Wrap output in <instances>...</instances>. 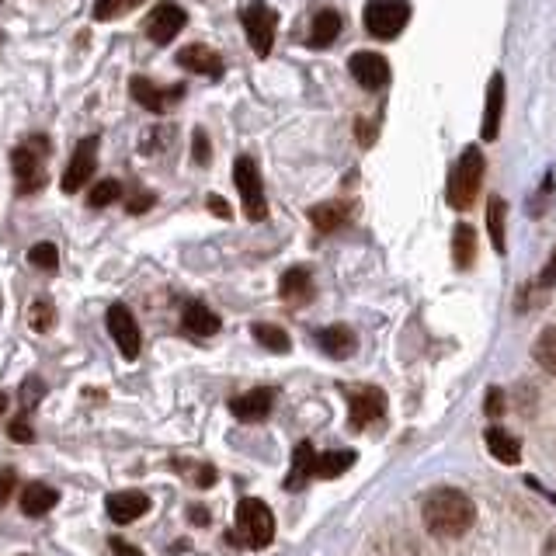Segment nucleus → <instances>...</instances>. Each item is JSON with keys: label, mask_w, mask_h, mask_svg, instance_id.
Returning a JSON list of instances; mask_svg holds the SVG:
<instances>
[{"label": "nucleus", "mask_w": 556, "mask_h": 556, "mask_svg": "<svg viewBox=\"0 0 556 556\" xmlns=\"http://www.w3.org/2000/svg\"><path fill=\"white\" fill-rule=\"evenodd\" d=\"M153 206V195H136L133 202H129V212H146Z\"/></svg>", "instance_id": "37998d69"}, {"label": "nucleus", "mask_w": 556, "mask_h": 556, "mask_svg": "<svg viewBox=\"0 0 556 556\" xmlns=\"http://www.w3.org/2000/svg\"><path fill=\"white\" fill-rule=\"evenodd\" d=\"M313 470H317V452H313L310 442H299L296 452H292V473L285 477V487L299 490L306 480H313Z\"/></svg>", "instance_id": "412c9836"}, {"label": "nucleus", "mask_w": 556, "mask_h": 556, "mask_svg": "<svg viewBox=\"0 0 556 556\" xmlns=\"http://www.w3.org/2000/svg\"><path fill=\"white\" fill-rule=\"evenodd\" d=\"M94 167H98V139L94 136L80 139L77 150H73V157H70V164H67V171H63V192L67 195L80 192V188L91 181Z\"/></svg>", "instance_id": "9b49d317"}, {"label": "nucleus", "mask_w": 556, "mask_h": 556, "mask_svg": "<svg viewBox=\"0 0 556 556\" xmlns=\"http://www.w3.org/2000/svg\"><path fill=\"white\" fill-rule=\"evenodd\" d=\"M105 508H108V518H112V522L129 525L150 511V497H146L143 490H119V494L108 497Z\"/></svg>", "instance_id": "4468645a"}, {"label": "nucleus", "mask_w": 556, "mask_h": 556, "mask_svg": "<svg viewBox=\"0 0 556 556\" xmlns=\"http://www.w3.org/2000/svg\"><path fill=\"white\" fill-rule=\"evenodd\" d=\"M185 25H188L185 7H178L174 0H160V4L153 7L150 14H146V25L143 28H146V35L157 42V46H167V42H171Z\"/></svg>", "instance_id": "6e6552de"}, {"label": "nucleus", "mask_w": 556, "mask_h": 556, "mask_svg": "<svg viewBox=\"0 0 556 556\" xmlns=\"http://www.w3.org/2000/svg\"><path fill=\"white\" fill-rule=\"evenodd\" d=\"M278 296L285 299V303H306V299L313 296V278L306 268H289V272L282 275V282H278Z\"/></svg>", "instance_id": "4be33fe9"}, {"label": "nucleus", "mask_w": 556, "mask_h": 556, "mask_svg": "<svg viewBox=\"0 0 556 556\" xmlns=\"http://www.w3.org/2000/svg\"><path fill=\"white\" fill-rule=\"evenodd\" d=\"M42 397H46V383H42L39 376H28L25 383H21V407H25V411H32V407L39 404Z\"/></svg>", "instance_id": "72a5a7b5"}, {"label": "nucleus", "mask_w": 556, "mask_h": 556, "mask_svg": "<svg viewBox=\"0 0 556 556\" xmlns=\"http://www.w3.org/2000/svg\"><path fill=\"white\" fill-rule=\"evenodd\" d=\"M108 546H112V553H115V556H143L133 543H126V539H112V543H108Z\"/></svg>", "instance_id": "a19ab883"}, {"label": "nucleus", "mask_w": 556, "mask_h": 556, "mask_svg": "<svg viewBox=\"0 0 556 556\" xmlns=\"http://www.w3.org/2000/svg\"><path fill=\"white\" fill-rule=\"evenodd\" d=\"M178 63L185 70H192V73H199V77H223V56L216 53V49H209V46H202V42H195V46H185L178 53Z\"/></svg>", "instance_id": "dca6fc26"}, {"label": "nucleus", "mask_w": 556, "mask_h": 556, "mask_svg": "<svg viewBox=\"0 0 556 556\" xmlns=\"http://www.w3.org/2000/svg\"><path fill=\"white\" fill-rule=\"evenodd\" d=\"M233 181H237L240 202H244V212L251 223H261L268 216V202H265V185H261V171L251 157H237L233 164Z\"/></svg>", "instance_id": "423d86ee"}, {"label": "nucleus", "mask_w": 556, "mask_h": 556, "mask_svg": "<svg viewBox=\"0 0 556 556\" xmlns=\"http://www.w3.org/2000/svg\"><path fill=\"white\" fill-rule=\"evenodd\" d=\"M192 157H195V164H209V136L202 133V129L192 133Z\"/></svg>", "instance_id": "e433bc0d"}, {"label": "nucleus", "mask_w": 556, "mask_h": 556, "mask_svg": "<svg viewBox=\"0 0 556 556\" xmlns=\"http://www.w3.org/2000/svg\"><path fill=\"white\" fill-rule=\"evenodd\" d=\"M188 515H192L195 525H209V511H206V508H192Z\"/></svg>", "instance_id": "a18cd8bd"}, {"label": "nucleus", "mask_w": 556, "mask_h": 556, "mask_svg": "<svg viewBox=\"0 0 556 556\" xmlns=\"http://www.w3.org/2000/svg\"><path fill=\"white\" fill-rule=\"evenodd\" d=\"M365 32L376 39H397L404 25L411 21V4L407 0H372L362 14Z\"/></svg>", "instance_id": "39448f33"}, {"label": "nucleus", "mask_w": 556, "mask_h": 556, "mask_svg": "<svg viewBox=\"0 0 556 556\" xmlns=\"http://www.w3.org/2000/svg\"><path fill=\"white\" fill-rule=\"evenodd\" d=\"M539 289H550V285H556V247H553V254H550V261H546V268H543V275H539Z\"/></svg>", "instance_id": "4c0bfd02"}, {"label": "nucleus", "mask_w": 556, "mask_h": 556, "mask_svg": "<svg viewBox=\"0 0 556 556\" xmlns=\"http://www.w3.org/2000/svg\"><path fill=\"white\" fill-rule=\"evenodd\" d=\"M251 334H254V341H258V345H265L268 351H278V355L292 348L289 334H285L282 327H275V324H254Z\"/></svg>", "instance_id": "c85d7f7f"}, {"label": "nucleus", "mask_w": 556, "mask_h": 556, "mask_svg": "<svg viewBox=\"0 0 556 556\" xmlns=\"http://www.w3.org/2000/svg\"><path fill=\"white\" fill-rule=\"evenodd\" d=\"M14 484H18L14 470H0V504H7V497L14 494Z\"/></svg>", "instance_id": "58836bf2"}, {"label": "nucleus", "mask_w": 556, "mask_h": 556, "mask_svg": "<svg viewBox=\"0 0 556 556\" xmlns=\"http://www.w3.org/2000/svg\"><path fill=\"white\" fill-rule=\"evenodd\" d=\"M129 91H133V98L146 108V112H153V115H164L167 108L178 105V101L185 98V84L157 87L150 77H139V73H136L133 80H129Z\"/></svg>", "instance_id": "1a4fd4ad"}, {"label": "nucleus", "mask_w": 556, "mask_h": 556, "mask_svg": "<svg viewBox=\"0 0 556 556\" xmlns=\"http://www.w3.org/2000/svg\"><path fill=\"white\" fill-rule=\"evenodd\" d=\"M317 345L331 358H348L351 351H355V334H351L345 324H334V327H324V331L317 334Z\"/></svg>", "instance_id": "b1692460"}, {"label": "nucleus", "mask_w": 556, "mask_h": 556, "mask_svg": "<svg viewBox=\"0 0 556 556\" xmlns=\"http://www.w3.org/2000/svg\"><path fill=\"white\" fill-rule=\"evenodd\" d=\"M484 153L480 146H466L463 157L456 160L452 167V178H449V206L452 209H470L473 199H477L480 185H484Z\"/></svg>", "instance_id": "f03ea898"}, {"label": "nucleus", "mask_w": 556, "mask_h": 556, "mask_svg": "<svg viewBox=\"0 0 556 556\" xmlns=\"http://www.w3.org/2000/svg\"><path fill=\"white\" fill-rule=\"evenodd\" d=\"M487 414H494V417H497V414H504V393L497 390V386L487 393Z\"/></svg>", "instance_id": "ea45409f"}, {"label": "nucleus", "mask_w": 556, "mask_h": 556, "mask_svg": "<svg viewBox=\"0 0 556 556\" xmlns=\"http://www.w3.org/2000/svg\"><path fill=\"white\" fill-rule=\"evenodd\" d=\"M504 216H508V206H504V199H490L487 206V230H490V244H494L497 254H504Z\"/></svg>", "instance_id": "cd10ccee"}, {"label": "nucleus", "mask_w": 556, "mask_h": 556, "mask_svg": "<svg viewBox=\"0 0 556 556\" xmlns=\"http://www.w3.org/2000/svg\"><path fill=\"white\" fill-rule=\"evenodd\" d=\"M348 70L365 91H379V87L390 84V63L379 53H355L348 60Z\"/></svg>", "instance_id": "f8f14e48"}, {"label": "nucleus", "mask_w": 556, "mask_h": 556, "mask_svg": "<svg viewBox=\"0 0 556 556\" xmlns=\"http://www.w3.org/2000/svg\"><path fill=\"white\" fill-rule=\"evenodd\" d=\"M119 199H122V185H119V181H112V178L98 181V185L91 188V195H87V202H91L94 209H105V206H112V202H119Z\"/></svg>", "instance_id": "2f4dec72"}, {"label": "nucleus", "mask_w": 556, "mask_h": 556, "mask_svg": "<svg viewBox=\"0 0 556 556\" xmlns=\"http://www.w3.org/2000/svg\"><path fill=\"white\" fill-rule=\"evenodd\" d=\"M209 484H216V470H212V466H202V470H199V487H209Z\"/></svg>", "instance_id": "c03bdc74"}, {"label": "nucleus", "mask_w": 556, "mask_h": 556, "mask_svg": "<svg viewBox=\"0 0 556 556\" xmlns=\"http://www.w3.org/2000/svg\"><path fill=\"white\" fill-rule=\"evenodd\" d=\"M108 334H112V341L119 345V351L129 358V362L139 358L143 338H139V324H136L133 313H129V306H122V303L108 306Z\"/></svg>", "instance_id": "9d476101"}, {"label": "nucleus", "mask_w": 556, "mask_h": 556, "mask_svg": "<svg viewBox=\"0 0 556 556\" xmlns=\"http://www.w3.org/2000/svg\"><path fill=\"white\" fill-rule=\"evenodd\" d=\"M237 532L244 536L247 546H254V550H265V546L275 539V515H272V508H268L265 501H258V497H244V501L237 504Z\"/></svg>", "instance_id": "20e7f679"}, {"label": "nucleus", "mask_w": 556, "mask_h": 556, "mask_svg": "<svg viewBox=\"0 0 556 556\" xmlns=\"http://www.w3.org/2000/svg\"><path fill=\"white\" fill-rule=\"evenodd\" d=\"M473 258H477V233H473V226L459 223L452 233V261H456V268H470Z\"/></svg>", "instance_id": "a878e982"}, {"label": "nucleus", "mask_w": 556, "mask_h": 556, "mask_svg": "<svg viewBox=\"0 0 556 556\" xmlns=\"http://www.w3.org/2000/svg\"><path fill=\"white\" fill-rule=\"evenodd\" d=\"M358 136H362V143H365V146L372 143V126H369V122H358Z\"/></svg>", "instance_id": "de8ad7c7"}, {"label": "nucleus", "mask_w": 556, "mask_h": 556, "mask_svg": "<svg viewBox=\"0 0 556 556\" xmlns=\"http://www.w3.org/2000/svg\"><path fill=\"white\" fill-rule=\"evenodd\" d=\"M53 324H56V306L49 303V299H35V303L28 306V327L46 334V331H53Z\"/></svg>", "instance_id": "7c9ffc66"}, {"label": "nucleus", "mask_w": 556, "mask_h": 556, "mask_svg": "<svg viewBox=\"0 0 556 556\" xmlns=\"http://www.w3.org/2000/svg\"><path fill=\"white\" fill-rule=\"evenodd\" d=\"M240 21H244V32H247V39H251V49H254V53H258V56H268V53H272L275 28H278L275 7H268L265 0H254V4L244 7Z\"/></svg>", "instance_id": "0eeeda50"}, {"label": "nucleus", "mask_w": 556, "mask_h": 556, "mask_svg": "<svg viewBox=\"0 0 556 556\" xmlns=\"http://www.w3.org/2000/svg\"><path fill=\"white\" fill-rule=\"evenodd\" d=\"M487 449H490V456L504 466H515L518 459H522V442H518V435H511V431H504V428L487 431Z\"/></svg>", "instance_id": "6ab92c4d"}, {"label": "nucleus", "mask_w": 556, "mask_h": 556, "mask_svg": "<svg viewBox=\"0 0 556 556\" xmlns=\"http://www.w3.org/2000/svg\"><path fill=\"white\" fill-rule=\"evenodd\" d=\"M181 324H185V331L195 334V338H212V334L219 331V317L206 303H188L185 313H181Z\"/></svg>", "instance_id": "a211bd4d"}, {"label": "nucleus", "mask_w": 556, "mask_h": 556, "mask_svg": "<svg viewBox=\"0 0 556 556\" xmlns=\"http://www.w3.org/2000/svg\"><path fill=\"white\" fill-rule=\"evenodd\" d=\"M386 411V393L376 386H365V390L351 393V428H369L372 421H379Z\"/></svg>", "instance_id": "ddd939ff"}, {"label": "nucleus", "mask_w": 556, "mask_h": 556, "mask_svg": "<svg viewBox=\"0 0 556 556\" xmlns=\"http://www.w3.org/2000/svg\"><path fill=\"white\" fill-rule=\"evenodd\" d=\"M206 202H209V209H212V212H216V216H219V219H230V216H233V212H230V206H226V202H223V199H219V195H209V199H206Z\"/></svg>", "instance_id": "79ce46f5"}, {"label": "nucleus", "mask_w": 556, "mask_h": 556, "mask_svg": "<svg viewBox=\"0 0 556 556\" xmlns=\"http://www.w3.org/2000/svg\"><path fill=\"white\" fill-rule=\"evenodd\" d=\"M56 504H60V494H56L49 484H32V487L21 490V511H25L28 518L46 515V511H53Z\"/></svg>", "instance_id": "aec40b11"}, {"label": "nucleus", "mask_w": 556, "mask_h": 556, "mask_svg": "<svg viewBox=\"0 0 556 556\" xmlns=\"http://www.w3.org/2000/svg\"><path fill=\"white\" fill-rule=\"evenodd\" d=\"M129 7H136V4H146V0H126Z\"/></svg>", "instance_id": "8fccbe9b"}, {"label": "nucleus", "mask_w": 556, "mask_h": 556, "mask_svg": "<svg viewBox=\"0 0 556 556\" xmlns=\"http://www.w3.org/2000/svg\"><path fill=\"white\" fill-rule=\"evenodd\" d=\"M7 435H11V438H14V442L28 445V442H32V438H35V431H32V428H28L25 414H21V417H14V421H11V428H7Z\"/></svg>", "instance_id": "c9c22d12"}, {"label": "nucleus", "mask_w": 556, "mask_h": 556, "mask_svg": "<svg viewBox=\"0 0 556 556\" xmlns=\"http://www.w3.org/2000/svg\"><path fill=\"white\" fill-rule=\"evenodd\" d=\"M348 216H351L348 202H324V206H313L310 209V223L317 226L320 233L341 230V226L348 223Z\"/></svg>", "instance_id": "5701e85b"}, {"label": "nucleus", "mask_w": 556, "mask_h": 556, "mask_svg": "<svg viewBox=\"0 0 556 556\" xmlns=\"http://www.w3.org/2000/svg\"><path fill=\"white\" fill-rule=\"evenodd\" d=\"M543 556H556V529L546 536V543H543Z\"/></svg>", "instance_id": "49530a36"}, {"label": "nucleus", "mask_w": 556, "mask_h": 556, "mask_svg": "<svg viewBox=\"0 0 556 556\" xmlns=\"http://www.w3.org/2000/svg\"><path fill=\"white\" fill-rule=\"evenodd\" d=\"M341 35V14L338 11H320L310 25V46L327 49Z\"/></svg>", "instance_id": "393cba45"}, {"label": "nucleus", "mask_w": 556, "mask_h": 556, "mask_svg": "<svg viewBox=\"0 0 556 556\" xmlns=\"http://www.w3.org/2000/svg\"><path fill=\"white\" fill-rule=\"evenodd\" d=\"M272 404H275V390H268V386H258V390L244 393V397L230 400V411L237 421H265L268 414H272Z\"/></svg>", "instance_id": "2eb2a0df"}, {"label": "nucleus", "mask_w": 556, "mask_h": 556, "mask_svg": "<svg viewBox=\"0 0 556 556\" xmlns=\"http://www.w3.org/2000/svg\"><path fill=\"white\" fill-rule=\"evenodd\" d=\"M351 463H355V452H324V456H317V470H313V477L334 480L345 470H351Z\"/></svg>", "instance_id": "bb28decb"}, {"label": "nucleus", "mask_w": 556, "mask_h": 556, "mask_svg": "<svg viewBox=\"0 0 556 556\" xmlns=\"http://www.w3.org/2000/svg\"><path fill=\"white\" fill-rule=\"evenodd\" d=\"M532 355H536V362L543 365L550 376H556V327H546V331L539 334L536 345H532Z\"/></svg>", "instance_id": "c756f323"}, {"label": "nucleus", "mask_w": 556, "mask_h": 556, "mask_svg": "<svg viewBox=\"0 0 556 556\" xmlns=\"http://www.w3.org/2000/svg\"><path fill=\"white\" fill-rule=\"evenodd\" d=\"M46 153H49V143L42 136L28 139V143H21V146H14L11 164H14V178H18V192L21 195H32V192H39V188L46 185V167H42Z\"/></svg>", "instance_id": "7ed1b4c3"}, {"label": "nucleus", "mask_w": 556, "mask_h": 556, "mask_svg": "<svg viewBox=\"0 0 556 556\" xmlns=\"http://www.w3.org/2000/svg\"><path fill=\"white\" fill-rule=\"evenodd\" d=\"M28 261H32L35 268H42V272H56L60 268V251H56V244H35L32 251H28Z\"/></svg>", "instance_id": "473e14b6"}, {"label": "nucleus", "mask_w": 556, "mask_h": 556, "mask_svg": "<svg viewBox=\"0 0 556 556\" xmlns=\"http://www.w3.org/2000/svg\"><path fill=\"white\" fill-rule=\"evenodd\" d=\"M501 112H504V77L494 73L487 84V105H484V122H480V136L497 139V129H501Z\"/></svg>", "instance_id": "f3484780"}, {"label": "nucleus", "mask_w": 556, "mask_h": 556, "mask_svg": "<svg viewBox=\"0 0 556 556\" xmlns=\"http://www.w3.org/2000/svg\"><path fill=\"white\" fill-rule=\"evenodd\" d=\"M4 414H7V397L0 393V417H4Z\"/></svg>", "instance_id": "09e8293b"}, {"label": "nucleus", "mask_w": 556, "mask_h": 556, "mask_svg": "<svg viewBox=\"0 0 556 556\" xmlns=\"http://www.w3.org/2000/svg\"><path fill=\"white\" fill-rule=\"evenodd\" d=\"M421 518H424V529H428L431 536L459 539L473 529V522H477V504H473V497L463 494V490L442 487L424 501Z\"/></svg>", "instance_id": "f257e3e1"}, {"label": "nucleus", "mask_w": 556, "mask_h": 556, "mask_svg": "<svg viewBox=\"0 0 556 556\" xmlns=\"http://www.w3.org/2000/svg\"><path fill=\"white\" fill-rule=\"evenodd\" d=\"M122 11H129L126 0H98V4H94V18H98V21H108V18H115V14H122Z\"/></svg>", "instance_id": "f704fd0d"}]
</instances>
